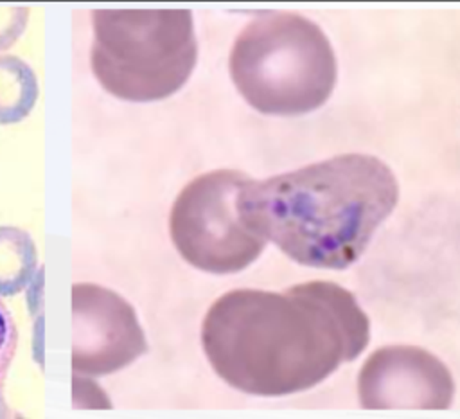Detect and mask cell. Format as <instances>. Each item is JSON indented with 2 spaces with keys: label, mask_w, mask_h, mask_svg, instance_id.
I'll return each instance as SVG.
<instances>
[{
  "label": "cell",
  "mask_w": 460,
  "mask_h": 419,
  "mask_svg": "<svg viewBox=\"0 0 460 419\" xmlns=\"http://www.w3.org/2000/svg\"><path fill=\"white\" fill-rule=\"evenodd\" d=\"M370 322L354 295L329 281L284 291L223 293L201 324V345L216 374L253 396L307 390L368 345Z\"/></svg>",
  "instance_id": "obj_1"
},
{
  "label": "cell",
  "mask_w": 460,
  "mask_h": 419,
  "mask_svg": "<svg viewBox=\"0 0 460 419\" xmlns=\"http://www.w3.org/2000/svg\"><path fill=\"white\" fill-rule=\"evenodd\" d=\"M397 198V180L383 160L349 153L250 180L239 207L246 225L289 259L343 270L359 259Z\"/></svg>",
  "instance_id": "obj_2"
},
{
  "label": "cell",
  "mask_w": 460,
  "mask_h": 419,
  "mask_svg": "<svg viewBox=\"0 0 460 419\" xmlns=\"http://www.w3.org/2000/svg\"><path fill=\"white\" fill-rule=\"evenodd\" d=\"M230 77L261 113L300 115L332 94L338 65L325 32L296 13H262L235 38Z\"/></svg>",
  "instance_id": "obj_3"
},
{
  "label": "cell",
  "mask_w": 460,
  "mask_h": 419,
  "mask_svg": "<svg viewBox=\"0 0 460 419\" xmlns=\"http://www.w3.org/2000/svg\"><path fill=\"white\" fill-rule=\"evenodd\" d=\"M92 72L126 101H158L178 92L198 59L189 9L92 11Z\"/></svg>",
  "instance_id": "obj_4"
},
{
  "label": "cell",
  "mask_w": 460,
  "mask_h": 419,
  "mask_svg": "<svg viewBox=\"0 0 460 419\" xmlns=\"http://www.w3.org/2000/svg\"><path fill=\"white\" fill-rule=\"evenodd\" d=\"M250 180L237 169H216L180 191L171 209L169 232L189 264L210 273H234L261 255L268 241L246 225L239 207Z\"/></svg>",
  "instance_id": "obj_5"
},
{
  "label": "cell",
  "mask_w": 460,
  "mask_h": 419,
  "mask_svg": "<svg viewBox=\"0 0 460 419\" xmlns=\"http://www.w3.org/2000/svg\"><path fill=\"white\" fill-rule=\"evenodd\" d=\"M146 351V334L129 302L99 284L72 286V369L75 374H111Z\"/></svg>",
  "instance_id": "obj_6"
},
{
  "label": "cell",
  "mask_w": 460,
  "mask_h": 419,
  "mask_svg": "<svg viewBox=\"0 0 460 419\" xmlns=\"http://www.w3.org/2000/svg\"><path fill=\"white\" fill-rule=\"evenodd\" d=\"M358 394L367 410H446L455 397V381L429 351L386 345L365 360Z\"/></svg>",
  "instance_id": "obj_7"
},
{
  "label": "cell",
  "mask_w": 460,
  "mask_h": 419,
  "mask_svg": "<svg viewBox=\"0 0 460 419\" xmlns=\"http://www.w3.org/2000/svg\"><path fill=\"white\" fill-rule=\"evenodd\" d=\"M38 250L32 237L11 225L0 227V297L20 293L34 277Z\"/></svg>",
  "instance_id": "obj_8"
},
{
  "label": "cell",
  "mask_w": 460,
  "mask_h": 419,
  "mask_svg": "<svg viewBox=\"0 0 460 419\" xmlns=\"http://www.w3.org/2000/svg\"><path fill=\"white\" fill-rule=\"evenodd\" d=\"M38 99L34 70L16 56H0V124L25 119Z\"/></svg>",
  "instance_id": "obj_9"
},
{
  "label": "cell",
  "mask_w": 460,
  "mask_h": 419,
  "mask_svg": "<svg viewBox=\"0 0 460 419\" xmlns=\"http://www.w3.org/2000/svg\"><path fill=\"white\" fill-rule=\"evenodd\" d=\"M16 343H18V333H16L14 320L7 311V308L4 306V302L0 300V417L7 415V406L2 399V388L7 378V370L11 367V361L14 358Z\"/></svg>",
  "instance_id": "obj_10"
},
{
  "label": "cell",
  "mask_w": 460,
  "mask_h": 419,
  "mask_svg": "<svg viewBox=\"0 0 460 419\" xmlns=\"http://www.w3.org/2000/svg\"><path fill=\"white\" fill-rule=\"evenodd\" d=\"M29 11L25 7H0V50L9 49L25 31Z\"/></svg>",
  "instance_id": "obj_11"
}]
</instances>
